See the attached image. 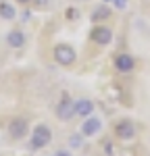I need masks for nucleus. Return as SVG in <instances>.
I'll return each instance as SVG.
<instances>
[{"mask_svg": "<svg viewBox=\"0 0 150 156\" xmlns=\"http://www.w3.org/2000/svg\"><path fill=\"white\" fill-rule=\"evenodd\" d=\"M52 156H73V150L71 148H56L52 152Z\"/></svg>", "mask_w": 150, "mask_h": 156, "instance_id": "obj_14", "label": "nucleus"}, {"mask_svg": "<svg viewBox=\"0 0 150 156\" xmlns=\"http://www.w3.org/2000/svg\"><path fill=\"white\" fill-rule=\"evenodd\" d=\"M111 17H112V9L106 2H104V4H98V6L92 11V15H90V19L94 21V25L96 23H106Z\"/></svg>", "mask_w": 150, "mask_h": 156, "instance_id": "obj_11", "label": "nucleus"}, {"mask_svg": "<svg viewBox=\"0 0 150 156\" xmlns=\"http://www.w3.org/2000/svg\"><path fill=\"white\" fill-rule=\"evenodd\" d=\"M112 69L119 75H129V73H134L138 69V58L134 54H129V52H119L112 58Z\"/></svg>", "mask_w": 150, "mask_h": 156, "instance_id": "obj_6", "label": "nucleus"}, {"mask_svg": "<svg viewBox=\"0 0 150 156\" xmlns=\"http://www.w3.org/2000/svg\"><path fill=\"white\" fill-rule=\"evenodd\" d=\"M52 58H54V62L59 67H73L75 62H77V52H75V48L71 44L61 42V44H56L54 50H52Z\"/></svg>", "mask_w": 150, "mask_h": 156, "instance_id": "obj_4", "label": "nucleus"}, {"mask_svg": "<svg viewBox=\"0 0 150 156\" xmlns=\"http://www.w3.org/2000/svg\"><path fill=\"white\" fill-rule=\"evenodd\" d=\"M84 144H86V137L79 131L71 133V135L67 137V148H71V150H79V148H84Z\"/></svg>", "mask_w": 150, "mask_h": 156, "instance_id": "obj_13", "label": "nucleus"}, {"mask_svg": "<svg viewBox=\"0 0 150 156\" xmlns=\"http://www.w3.org/2000/svg\"><path fill=\"white\" fill-rule=\"evenodd\" d=\"M73 110H75V119H86V117L96 112V104H94L92 98H75Z\"/></svg>", "mask_w": 150, "mask_h": 156, "instance_id": "obj_9", "label": "nucleus"}, {"mask_svg": "<svg viewBox=\"0 0 150 156\" xmlns=\"http://www.w3.org/2000/svg\"><path fill=\"white\" fill-rule=\"evenodd\" d=\"M0 156H2V154H0Z\"/></svg>", "mask_w": 150, "mask_h": 156, "instance_id": "obj_18", "label": "nucleus"}, {"mask_svg": "<svg viewBox=\"0 0 150 156\" xmlns=\"http://www.w3.org/2000/svg\"><path fill=\"white\" fill-rule=\"evenodd\" d=\"M75 2H88V0H75Z\"/></svg>", "mask_w": 150, "mask_h": 156, "instance_id": "obj_17", "label": "nucleus"}, {"mask_svg": "<svg viewBox=\"0 0 150 156\" xmlns=\"http://www.w3.org/2000/svg\"><path fill=\"white\" fill-rule=\"evenodd\" d=\"M73 100L69 94H62L59 98V102H56V106H54V117L56 121H61V123H71L75 119V110H73Z\"/></svg>", "mask_w": 150, "mask_h": 156, "instance_id": "obj_5", "label": "nucleus"}, {"mask_svg": "<svg viewBox=\"0 0 150 156\" xmlns=\"http://www.w3.org/2000/svg\"><path fill=\"white\" fill-rule=\"evenodd\" d=\"M102 129H104V121L100 119V117H96V115H90L86 119H81V125H79L77 131L81 133L86 140H92V137L100 135Z\"/></svg>", "mask_w": 150, "mask_h": 156, "instance_id": "obj_7", "label": "nucleus"}, {"mask_svg": "<svg viewBox=\"0 0 150 156\" xmlns=\"http://www.w3.org/2000/svg\"><path fill=\"white\" fill-rule=\"evenodd\" d=\"M104 2H106V4L111 2V4L115 6V9H123L125 4H127V0H104Z\"/></svg>", "mask_w": 150, "mask_h": 156, "instance_id": "obj_15", "label": "nucleus"}, {"mask_svg": "<svg viewBox=\"0 0 150 156\" xmlns=\"http://www.w3.org/2000/svg\"><path fill=\"white\" fill-rule=\"evenodd\" d=\"M138 123L134 119H119L112 123V135H115V140H119V142H134L138 137Z\"/></svg>", "mask_w": 150, "mask_h": 156, "instance_id": "obj_3", "label": "nucleus"}, {"mask_svg": "<svg viewBox=\"0 0 150 156\" xmlns=\"http://www.w3.org/2000/svg\"><path fill=\"white\" fill-rule=\"evenodd\" d=\"M17 17V11H15V6H12L11 2H0V19H4V21H12Z\"/></svg>", "mask_w": 150, "mask_h": 156, "instance_id": "obj_12", "label": "nucleus"}, {"mask_svg": "<svg viewBox=\"0 0 150 156\" xmlns=\"http://www.w3.org/2000/svg\"><path fill=\"white\" fill-rule=\"evenodd\" d=\"M19 4H29V2H34V0H17Z\"/></svg>", "mask_w": 150, "mask_h": 156, "instance_id": "obj_16", "label": "nucleus"}, {"mask_svg": "<svg viewBox=\"0 0 150 156\" xmlns=\"http://www.w3.org/2000/svg\"><path fill=\"white\" fill-rule=\"evenodd\" d=\"M52 140H54L52 127H50L48 123H38L36 127H31L27 148L29 150H44V148H48L52 144Z\"/></svg>", "mask_w": 150, "mask_h": 156, "instance_id": "obj_1", "label": "nucleus"}, {"mask_svg": "<svg viewBox=\"0 0 150 156\" xmlns=\"http://www.w3.org/2000/svg\"><path fill=\"white\" fill-rule=\"evenodd\" d=\"M6 44L11 46V48L19 50L23 48L25 44H27V36H25L23 29H11L9 34H6Z\"/></svg>", "mask_w": 150, "mask_h": 156, "instance_id": "obj_10", "label": "nucleus"}, {"mask_svg": "<svg viewBox=\"0 0 150 156\" xmlns=\"http://www.w3.org/2000/svg\"><path fill=\"white\" fill-rule=\"evenodd\" d=\"M29 133H31V125H29V119H27V117L15 115V117L9 119V123H6V135H9V140L21 142Z\"/></svg>", "mask_w": 150, "mask_h": 156, "instance_id": "obj_2", "label": "nucleus"}, {"mask_svg": "<svg viewBox=\"0 0 150 156\" xmlns=\"http://www.w3.org/2000/svg\"><path fill=\"white\" fill-rule=\"evenodd\" d=\"M112 37H115L112 27L106 25V23H96L92 27V31H90V40H92L96 46H109L112 42Z\"/></svg>", "mask_w": 150, "mask_h": 156, "instance_id": "obj_8", "label": "nucleus"}]
</instances>
